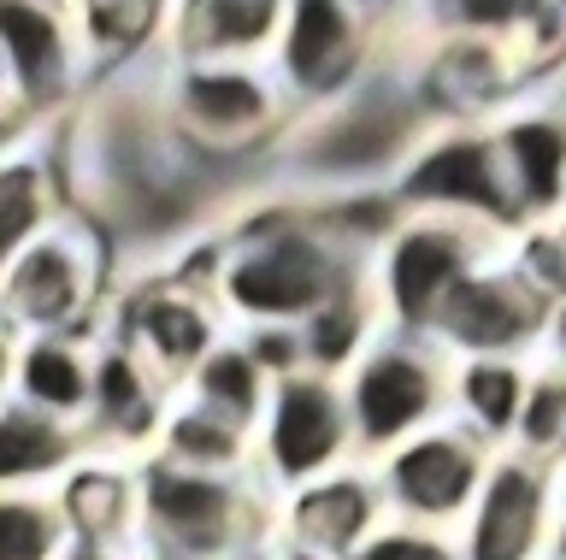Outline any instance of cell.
<instances>
[{
  "label": "cell",
  "mask_w": 566,
  "mask_h": 560,
  "mask_svg": "<svg viewBox=\"0 0 566 560\" xmlns=\"http://www.w3.org/2000/svg\"><path fill=\"white\" fill-rule=\"evenodd\" d=\"M159 107L184 154L237 160L254 148H283L295 107L272 65H159Z\"/></svg>",
  "instance_id": "cell-4"
},
{
  "label": "cell",
  "mask_w": 566,
  "mask_h": 560,
  "mask_svg": "<svg viewBox=\"0 0 566 560\" xmlns=\"http://www.w3.org/2000/svg\"><path fill=\"white\" fill-rule=\"evenodd\" d=\"M106 337H118L177 395L195 366L230 337V319L207 289H189V284H177V277H148V284H136L124 295L118 325L106 330Z\"/></svg>",
  "instance_id": "cell-14"
},
{
  "label": "cell",
  "mask_w": 566,
  "mask_h": 560,
  "mask_svg": "<svg viewBox=\"0 0 566 560\" xmlns=\"http://www.w3.org/2000/svg\"><path fill=\"white\" fill-rule=\"evenodd\" d=\"M537 360H555V366H566V295L555 307H548V330H543V355Z\"/></svg>",
  "instance_id": "cell-33"
},
{
  "label": "cell",
  "mask_w": 566,
  "mask_h": 560,
  "mask_svg": "<svg viewBox=\"0 0 566 560\" xmlns=\"http://www.w3.org/2000/svg\"><path fill=\"white\" fill-rule=\"evenodd\" d=\"M371 284V260L343 249L313 207H277V213L242 219L219 236V284L212 302L237 325H307L318 307Z\"/></svg>",
  "instance_id": "cell-1"
},
{
  "label": "cell",
  "mask_w": 566,
  "mask_h": 560,
  "mask_svg": "<svg viewBox=\"0 0 566 560\" xmlns=\"http://www.w3.org/2000/svg\"><path fill=\"white\" fill-rule=\"evenodd\" d=\"M12 372H18V337L0 325V408L12 401Z\"/></svg>",
  "instance_id": "cell-34"
},
{
  "label": "cell",
  "mask_w": 566,
  "mask_h": 560,
  "mask_svg": "<svg viewBox=\"0 0 566 560\" xmlns=\"http://www.w3.org/2000/svg\"><path fill=\"white\" fill-rule=\"evenodd\" d=\"M507 242L472 224L449 219H401V231L371 254V302H378L384 330L396 337L431 342L437 313L449 307V295L467 284L478 266H490Z\"/></svg>",
  "instance_id": "cell-5"
},
{
  "label": "cell",
  "mask_w": 566,
  "mask_h": 560,
  "mask_svg": "<svg viewBox=\"0 0 566 560\" xmlns=\"http://www.w3.org/2000/svg\"><path fill=\"white\" fill-rule=\"evenodd\" d=\"M495 148H502V171L520 207V231L537 224H560L566 213V113L525 101L495 118Z\"/></svg>",
  "instance_id": "cell-18"
},
{
  "label": "cell",
  "mask_w": 566,
  "mask_h": 560,
  "mask_svg": "<svg viewBox=\"0 0 566 560\" xmlns=\"http://www.w3.org/2000/svg\"><path fill=\"white\" fill-rule=\"evenodd\" d=\"M65 549L71 531L53 489H24V496L0 489V560H65Z\"/></svg>",
  "instance_id": "cell-30"
},
{
  "label": "cell",
  "mask_w": 566,
  "mask_h": 560,
  "mask_svg": "<svg viewBox=\"0 0 566 560\" xmlns=\"http://www.w3.org/2000/svg\"><path fill=\"white\" fill-rule=\"evenodd\" d=\"M378 525H384V496L371 466H343L277 501V554L348 560Z\"/></svg>",
  "instance_id": "cell-16"
},
{
  "label": "cell",
  "mask_w": 566,
  "mask_h": 560,
  "mask_svg": "<svg viewBox=\"0 0 566 560\" xmlns=\"http://www.w3.org/2000/svg\"><path fill=\"white\" fill-rule=\"evenodd\" d=\"M272 390L277 383L260 372L254 355H248V348L237 342V330H230V337L189 372V383L177 395L195 401V408H207V413H219V419H230V425H242V431H260L265 408H272Z\"/></svg>",
  "instance_id": "cell-26"
},
{
  "label": "cell",
  "mask_w": 566,
  "mask_h": 560,
  "mask_svg": "<svg viewBox=\"0 0 566 560\" xmlns=\"http://www.w3.org/2000/svg\"><path fill=\"white\" fill-rule=\"evenodd\" d=\"M65 560H136V554H124V549H88V542H71Z\"/></svg>",
  "instance_id": "cell-35"
},
{
  "label": "cell",
  "mask_w": 566,
  "mask_h": 560,
  "mask_svg": "<svg viewBox=\"0 0 566 560\" xmlns=\"http://www.w3.org/2000/svg\"><path fill=\"white\" fill-rule=\"evenodd\" d=\"M560 224H566V213H560Z\"/></svg>",
  "instance_id": "cell-41"
},
{
  "label": "cell",
  "mask_w": 566,
  "mask_h": 560,
  "mask_svg": "<svg viewBox=\"0 0 566 560\" xmlns=\"http://www.w3.org/2000/svg\"><path fill=\"white\" fill-rule=\"evenodd\" d=\"M53 501H60V514H65L71 542L136 554L142 501H136V466H130V461H106V454H88V461L71 472L60 489H53Z\"/></svg>",
  "instance_id": "cell-21"
},
{
  "label": "cell",
  "mask_w": 566,
  "mask_h": 560,
  "mask_svg": "<svg viewBox=\"0 0 566 560\" xmlns=\"http://www.w3.org/2000/svg\"><path fill=\"white\" fill-rule=\"evenodd\" d=\"M136 560H166V554H136ZM237 560H272V554H237Z\"/></svg>",
  "instance_id": "cell-38"
},
{
  "label": "cell",
  "mask_w": 566,
  "mask_h": 560,
  "mask_svg": "<svg viewBox=\"0 0 566 560\" xmlns=\"http://www.w3.org/2000/svg\"><path fill=\"white\" fill-rule=\"evenodd\" d=\"M83 461H88L83 425L48 419V413L24 408V401H7V408H0V489H7V496L60 489Z\"/></svg>",
  "instance_id": "cell-23"
},
{
  "label": "cell",
  "mask_w": 566,
  "mask_h": 560,
  "mask_svg": "<svg viewBox=\"0 0 566 560\" xmlns=\"http://www.w3.org/2000/svg\"><path fill=\"white\" fill-rule=\"evenodd\" d=\"M437 130L424 107L419 77L396 72L378 60V72L360 77L343 101L318 113H301L283 136L277 160L307 178L318 196H343V189H389L396 171L413 160V148Z\"/></svg>",
  "instance_id": "cell-2"
},
{
  "label": "cell",
  "mask_w": 566,
  "mask_h": 560,
  "mask_svg": "<svg viewBox=\"0 0 566 560\" xmlns=\"http://www.w3.org/2000/svg\"><path fill=\"white\" fill-rule=\"evenodd\" d=\"M384 12L343 7V0H295L283 12V42L272 54V77L283 83L295 118L343 101L360 77L378 72V36Z\"/></svg>",
  "instance_id": "cell-10"
},
{
  "label": "cell",
  "mask_w": 566,
  "mask_h": 560,
  "mask_svg": "<svg viewBox=\"0 0 566 560\" xmlns=\"http://www.w3.org/2000/svg\"><path fill=\"white\" fill-rule=\"evenodd\" d=\"M384 337V319H378V302H371V284L343 295V302L318 307L307 325H301V348H307V372L318 378H336L343 383L354 366H360V355L371 342Z\"/></svg>",
  "instance_id": "cell-27"
},
{
  "label": "cell",
  "mask_w": 566,
  "mask_h": 560,
  "mask_svg": "<svg viewBox=\"0 0 566 560\" xmlns=\"http://www.w3.org/2000/svg\"><path fill=\"white\" fill-rule=\"evenodd\" d=\"M348 560H460V537L454 531H431V525L384 519Z\"/></svg>",
  "instance_id": "cell-31"
},
{
  "label": "cell",
  "mask_w": 566,
  "mask_h": 560,
  "mask_svg": "<svg viewBox=\"0 0 566 560\" xmlns=\"http://www.w3.org/2000/svg\"><path fill=\"white\" fill-rule=\"evenodd\" d=\"M237 342L254 355V366L272 383L307 372V348H301V325H237Z\"/></svg>",
  "instance_id": "cell-32"
},
{
  "label": "cell",
  "mask_w": 566,
  "mask_h": 560,
  "mask_svg": "<svg viewBox=\"0 0 566 560\" xmlns=\"http://www.w3.org/2000/svg\"><path fill=\"white\" fill-rule=\"evenodd\" d=\"M77 54L88 83H124L142 72H159L171 47V7H142V0H88L71 7Z\"/></svg>",
  "instance_id": "cell-20"
},
{
  "label": "cell",
  "mask_w": 566,
  "mask_h": 560,
  "mask_svg": "<svg viewBox=\"0 0 566 560\" xmlns=\"http://www.w3.org/2000/svg\"><path fill=\"white\" fill-rule=\"evenodd\" d=\"M548 330V302L520 277L507 249L478 266L437 313L431 342L449 360H537Z\"/></svg>",
  "instance_id": "cell-12"
},
{
  "label": "cell",
  "mask_w": 566,
  "mask_h": 560,
  "mask_svg": "<svg viewBox=\"0 0 566 560\" xmlns=\"http://www.w3.org/2000/svg\"><path fill=\"white\" fill-rule=\"evenodd\" d=\"M277 0H189L171 7V65H272L283 42Z\"/></svg>",
  "instance_id": "cell-19"
},
{
  "label": "cell",
  "mask_w": 566,
  "mask_h": 560,
  "mask_svg": "<svg viewBox=\"0 0 566 560\" xmlns=\"http://www.w3.org/2000/svg\"><path fill=\"white\" fill-rule=\"evenodd\" d=\"M513 454L566 472V366L531 360V390L520 408V431H513Z\"/></svg>",
  "instance_id": "cell-29"
},
{
  "label": "cell",
  "mask_w": 566,
  "mask_h": 560,
  "mask_svg": "<svg viewBox=\"0 0 566 560\" xmlns=\"http://www.w3.org/2000/svg\"><path fill=\"white\" fill-rule=\"evenodd\" d=\"M495 454L467 436L449 419V425H431L413 443L389 448L384 461H371V478H378L384 496V519H407V525H431V531H460L478 501V489L490 478Z\"/></svg>",
  "instance_id": "cell-11"
},
{
  "label": "cell",
  "mask_w": 566,
  "mask_h": 560,
  "mask_svg": "<svg viewBox=\"0 0 566 560\" xmlns=\"http://www.w3.org/2000/svg\"><path fill=\"white\" fill-rule=\"evenodd\" d=\"M60 189L42 160H7V183H0V272L30 249L35 236H48L60 224Z\"/></svg>",
  "instance_id": "cell-28"
},
{
  "label": "cell",
  "mask_w": 566,
  "mask_h": 560,
  "mask_svg": "<svg viewBox=\"0 0 566 560\" xmlns=\"http://www.w3.org/2000/svg\"><path fill=\"white\" fill-rule=\"evenodd\" d=\"M548 560H566V478H560V519H555V549Z\"/></svg>",
  "instance_id": "cell-36"
},
{
  "label": "cell",
  "mask_w": 566,
  "mask_h": 560,
  "mask_svg": "<svg viewBox=\"0 0 566 560\" xmlns=\"http://www.w3.org/2000/svg\"><path fill=\"white\" fill-rule=\"evenodd\" d=\"M136 554L166 560H237L277 554V496L260 478H219V472H184L166 461L136 466Z\"/></svg>",
  "instance_id": "cell-3"
},
{
  "label": "cell",
  "mask_w": 566,
  "mask_h": 560,
  "mask_svg": "<svg viewBox=\"0 0 566 560\" xmlns=\"http://www.w3.org/2000/svg\"><path fill=\"white\" fill-rule=\"evenodd\" d=\"M0 183H7V166H0Z\"/></svg>",
  "instance_id": "cell-40"
},
{
  "label": "cell",
  "mask_w": 566,
  "mask_h": 560,
  "mask_svg": "<svg viewBox=\"0 0 566 560\" xmlns=\"http://www.w3.org/2000/svg\"><path fill=\"white\" fill-rule=\"evenodd\" d=\"M101 224L60 219L0 272V325L24 337H95L101 307Z\"/></svg>",
  "instance_id": "cell-8"
},
{
  "label": "cell",
  "mask_w": 566,
  "mask_h": 560,
  "mask_svg": "<svg viewBox=\"0 0 566 560\" xmlns=\"http://www.w3.org/2000/svg\"><path fill=\"white\" fill-rule=\"evenodd\" d=\"M0 65H7L18 113L42 118L60 113L71 95L88 83L71 7H30V0H0Z\"/></svg>",
  "instance_id": "cell-15"
},
{
  "label": "cell",
  "mask_w": 566,
  "mask_h": 560,
  "mask_svg": "<svg viewBox=\"0 0 566 560\" xmlns=\"http://www.w3.org/2000/svg\"><path fill=\"white\" fill-rule=\"evenodd\" d=\"M560 478L566 472L502 448L490 461V478L478 489L467 525L454 531L460 560H548L560 519Z\"/></svg>",
  "instance_id": "cell-13"
},
{
  "label": "cell",
  "mask_w": 566,
  "mask_h": 560,
  "mask_svg": "<svg viewBox=\"0 0 566 560\" xmlns=\"http://www.w3.org/2000/svg\"><path fill=\"white\" fill-rule=\"evenodd\" d=\"M154 461L184 472H219V478H254V431L171 395V413L154 436Z\"/></svg>",
  "instance_id": "cell-25"
},
{
  "label": "cell",
  "mask_w": 566,
  "mask_h": 560,
  "mask_svg": "<svg viewBox=\"0 0 566 560\" xmlns=\"http://www.w3.org/2000/svg\"><path fill=\"white\" fill-rule=\"evenodd\" d=\"M531 390V360H454L449 366V419L478 436L490 454L513 448L520 408Z\"/></svg>",
  "instance_id": "cell-24"
},
{
  "label": "cell",
  "mask_w": 566,
  "mask_h": 560,
  "mask_svg": "<svg viewBox=\"0 0 566 560\" xmlns=\"http://www.w3.org/2000/svg\"><path fill=\"white\" fill-rule=\"evenodd\" d=\"M389 189H396L407 219L472 224V231H490L502 242L520 236V207H513L502 148H495L490 125H437Z\"/></svg>",
  "instance_id": "cell-6"
},
{
  "label": "cell",
  "mask_w": 566,
  "mask_h": 560,
  "mask_svg": "<svg viewBox=\"0 0 566 560\" xmlns=\"http://www.w3.org/2000/svg\"><path fill=\"white\" fill-rule=\"evenodd\" d=\"M95 355L101 337H24L18 342V372H12V401L88 425V401H95Z\"/></svg>",
  "instance_id": "cell-22"
},
{
  "label": "cell",
  "mask_w": 566,
  "mask_h": 560,
  "mask_svg": "<svg viewBox=\"0 0 566 560\" xmlns=\"http://www.w3.org/2000/svg\"><path fill=\"white\" fill-rule=\"evenodd\" d=\"M343 466H366L360 448H354V419H348L343 383L318 378V372L283 378L254 431V478L283 501Z\"/></svg>",
  "instance_id": "cell-9"
},
{
  "label": "cell",
  "mask_w": 566,
  "mask_h": 560,
  "mask_svg": "<svg viewBox=\"0 0 566 560\" xmlns=\"http://www.w3.org/2000/svg\"><path fill=\"white\" fill-rule=\"evenodd\" d=\"M171 413V390L142 366L118 337L101 330V355H95V401H88V454L106 461H130L142 466L154 454V436Z\"/></svg>",
  "instance_id": "cell-17"
},
{
  "label": "cell",
  "mask_w": 566,
  "mask_h": 560,
  "mask_svg": "<svg viewBox=\"0 0 566 560\" xmlns=\"http://www.w3.org/2000/svg\"><path fill=\"white\" fill-rule=\"evenodd\" d=\"M0 107H18V101H12V83H7V65H0Z\"/></svg>",
  "instance_id": "cell-37"
},
{
  "label": "cell",
  "mask_w": 566,
  "mask_h": 560,
  "mask_svg": "<svg viewBox=\"0 0 566 560\" xmlns=\"http://www.w3.org/2000/svg\"><path fill=\"white\" fill-rule=\"evenodd\" d=\"M272 560H295V554H272Z\"/></svg>",
  "instance_id": "cell-39"
},
{
  "label": "cell",
  "mask_w": 566,
  "mask_h": 560,
  "mask_svg": "<svg viewBox=\"0 0 566 560\" xmlns=\"http://www.w3.org/2000/svg\"><path fill=\"white\" fill-rule=\"evenodd\" d=\"M449 366L454 360L437 342L396 337V330H384L360 355V366L343 378V401L366 466L424 436L431 425H449Z\"/></svg>",
  "instance_id": "cell-7"
}]
</instances>
